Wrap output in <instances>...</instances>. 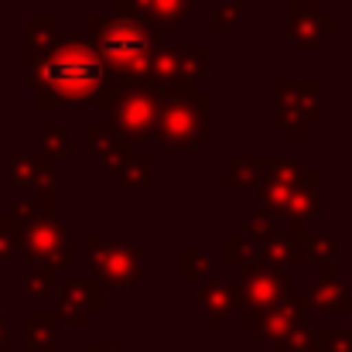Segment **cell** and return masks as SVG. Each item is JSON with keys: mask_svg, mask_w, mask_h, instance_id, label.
Returning a JSON list of instances; mask_svg holds the SVG:
<instances>
[{"mask_svg": "<svg viewBox=\"0 0 352 352\" xmlns=\"http://www.w3.org/2000/svg\"><path fill=\"white\" fill-rule=\"evenodd\" d=\"M24 82L38 96V107L45 113L62 107H93L100 113H110L123 93V82L110 72L100 45L82 34H58L48 52L28 58Z\"/></svg>", "mask_w": 352, "mask_h": 352, "instance_id": "cell-1", "label": "cell"}, {"mask_svg": "<svg viewBox=\"0 0 352 352\" xmlns=\"http://www.w3.org/2000/svg\"><path fill=\"white\" fill-rule=\"evenodd\" d=\"M89 38L100 45L110 72L117 76L123 86H137L151 79V62L157 45V28L144 17H93L89 21Z\"/></svg>", "mask_w": 352, "mask_h": 352, "instance_id": "cell-2", "label": "cell"}, {"mask_svg": "<svg viewBox=\"0 0 352 352\" xmlns=\"http://www.w3.org/2000/svg\"><path fill=\"white\" fill-rule=\"evenodd\" d=\"M209 120H212V100L199 93V86L171 89L164 93V110L154 137L168 151H195L209 133Z\"/></svg>", "mask_w": 352, "mask_h": 352, "instance_id": "cell-3", "label": "cell"}, {"mask_svg": "<svg viewBox=\"0 0 352 352\" xmlns=\"http://www.w3.org/2000/svg\"><path fill=\"white\" fill-rule=\"evenodd\" d=\"M86 267L107 291L130 294L147 274V256L130 239H110L103 233H89L86 236Z\"/></svg>", "mask_w": 352, "mask_h": 352, "instance_id": "cell-4", "label": "cell"}, {"mask_svg": "<svg viewBox=\"0 0 352 352\" xmlns=\"http://www.w3.org/2000/svg\"><path fill=\"white\" fill-rule=\"evenodd\" d=\"M161 110H164V89H157L154 82H137V86H123L120 100L107 113V123L126 133L130 140H147L157 130Z\"/></svg>", "mask_w": 352, "mask_h": 352, "instance_id": "cell-5", "label": "cell"}, {"mask_svg": "<svg viewBox=\"0 0 352 352\" xmlns=\"http://www.w3.org/2000/svg\"><path fill=\"white\" fill-rule=\"evenodd\" d=\"M270 89H274V120L287 130L291 144H301L308 126H315L322 117V107H318L322 82L318 79H308V82L274 79Z\"/></svg>", "mask_w": 352, "mask_h": 352, "instance_id": "cell-6", "label": "cell"}, {"mask_svg": "<svg viewBox=\"0 0 352 352\" xmlns=\"http://www.w3.org/2000/svg\"><path fill=\"white\" fill-rule=\"evenodd\" d=\"M246 270V287H243V298H246V305H243V325L246 329H256V318H260V311L263 308H270V305H277L280 298H287L291 294V277L280 270V263H270V260H253L250 267H243Z\"/></svg>", "mask_w": 352, "mask_h": 352, "instance_id": "cell-7", "label": "cell"}, {"mask_svg": "<svg viewBox=\"0 0 352 352\" xmlns=\"http://www.w3.org/2000/svg\"><path fill=\"white\" fill-rule=\"evenodd\" d=\"M72 223L69 219H45V223H31L21 230V253L31 260H48L55 267H69L76 263V250H72Z\"/></svg>", "mask_w": 352, "mask_h": 352, "instance_id": "cell-8", "label": "cell"}, {"mask_svg": "<svg viewBox=\"0 0 352 352\" xmlns=\"http://www.w3.org/2000/svg\"><path fill=\"white\" fill-rule=\"evenodd\" d=\"M103 284L93 277V280H82V277H69L62 280V291H58V308L55 315L72 325V329H82L89 322V315H100L103 311Z\"/></svg>", "mask_w": 352, "mask_h": 352, "instance_id": "cell-9", "label": "cell"}, {"mask_svg": "<svg viewBox=\"0 0 352 352\" xmlns=\"http://www.w3.org/2000/svg\"><path fill=\"white\" fill-rule=\"evenodd\" d=\"M301 164L298 161H287V157H274V168L267 175V182L260 185V202L270 216H287V202L301 182Z\"/></svg>", "mask_w": 352, "mask_h": 352, "instance_id": "cell-10", "label": "cell"}, {"mask_svg": "<svg viewBox=\"0 0 352 352\" xmlns=\"http://www.w3.org/2000/svg\"><path fill=\"white\" fill-rule=\"evenodd\" d=\"M305 308H308V301L298 298V294L280 298L277 305H270V308L260 311V318H256V336H263L267 342H277V339L291 336L294 329L305 325Z\"/></svg>", "mask_w": 352, "mask_h": 352, "instance_id": "cell-11", "label": "cell"}, {"mask_svg": "<svg viewBox=\"0 0 352 352\" xmlns=\"http://www.w3.org/2000/svg\"><path fill=\"white\" fill-rule=\"evenodd\" d=\"M55 161H58V157H48V154H41V157H14V161L7 164L10 188H28V185H34V188L41 192V199H55V182H58Z\"/></svg>", "mask_w": 352, "mask_h": 352, "instance_id": "cell-12", "label": "cell"}, {"mask_svg": "<svg viewBox=\"0 0 352 352\" xmlns=\"http://www.w3.org/2000/svg\"><path fill=\"white\" fill-rule=\"evenodd\" d=\"M86 144L96 154V161L103 164V171H110V175H117L120 168L133 157V140L126 133L113 130L110 123L107 126H86Z\"/></svg>", "mask_w": 352, "mask_h": 352, "instance_id": "cell-13", "label": "cell"}, {"mask_svg": "<svg viewBox=\"0 0 352 352\" xmlns=\"http://www.w3.org/2000/svg\"><path fill=\"white\" fill-rule=\"evenodd\" d=\"M243 305H246V298H243V287L226 284V280H209V284L199 291V301H195V308H202L216 329H223V325L233 318Z\"/></svg>", "mask_w": 352, "mask_h": 352, "instance_id": "cell-14", "label": "cell"}, {"mask_svg": "<svg viewBox=\"0 0 352 352\" xmlns=\"http://www.w3.org/2000/svg\"><path fill=\"white\" fill-rule=\"evenodd\" d=\"M192 10V0H120V14L144 17L157 31H175L182 28V17Z\"/></svg>", "mask_w": 352, "mask_h": 352, "instance_id": "cell-15", "label": "cell"}, {"mask_svg": "<svg viewBox=\"0 0 352 352\" xmlns=\"http://www.w3.org/2000/svg\"><path fill=\"white\" fill-rule=\"evenodd\" d=\"M301 298L308 301L311 311H342L352 305V294H349V284H342L336 277V263L332 267H322V277L305 284Z\"/></svg>", "mask_w": 352, "mask_h": 352, "instance_id": "cell-16", "label": "cell"}, {"mask_svg": "<svg viewBox=\"0 0 352 352\" xmlns=\"http://www.w3.org/2000/svg\"><path fill=\"white\" fill-rule=\"evenodd\" d=\"M336 21L325 17L318 10V3H305V0H294L291 3V41L298 48H318L322 34L332 31Z\"/></svg>", "mask_w": 352, "mask_h": 352, "instance_id": "cell-17", "label": "cell"}, {"mask_svg": "<svg viewBox=\"0 0 352 352\" xmlns=\"http://www.w3.org/2000/svg\"><path fill=\"white\" fill-rule=\"evenodd\" d=\"M58 315L52 311H28L24 329H28V346L24 352H58Z\"/></svg>", "mask_w": 352, "mask_h": 352, "instance_id": "cell-18", "label": "cell"}, {"mask_svg": "<svg viewBox=\"0 0 352 352\" xmlns=\"http://www.w3.org/2000/svg\"><path fill=\"white\" fill-rule=\"evenodd\" d=\"M182 52L185 48H157L154 62H151V79L147 82H154L164 93L185 89V82H182Z\"/></svg>", "mask_w": 352, "mask_h": 352, "instance_id": "cell-19", "label": "cell"}, {"mask_svg": "<svg viewBox=\"0 0 352 352\" xmlns=\"http://www.w3.org/2000/svg\"><path fill=\"white\" fill-rule=\"evenodd\" d=\"M270 168H274V157H230L226 178H230L233 188H253V185L260 188L267 182Z\"/></svg>", "mask_w": 352, "mask_h": 352, "instance_id": "cell-20", "label": "cell"}, {"mask_svg": "<svg viewBox=\"0 0 352 352\" xmlns=\"http://www.w3.org/2000/svg\"><path fill=\"white\" fill-rule=\"evenodd\" d=\"M318 209H322V199H318V175L308 171V175H301V182H298V188H294V195H291V202H287V219L308 223V219L318 216Z\"/></svg>", "mask_w": 352, "mask_h": 352, "instance_id": "cell-21", "label": "cell"}, {"mask_svg": "<svg viewBox=\"0 0 352 352\" xmlns=\"http://www.w3.org/2000/svg\"><path fill=\"white\" fill-rule=\"evenodd\" d=\"M260 246H263V260H270V263H287V267L308 263V250L298 246L287 233H277L274 230L267 239H260Z\"/></svg>", "mask_w": 352, "mask_h": 352, "instance_id": "cell-22", "label": "cell"}, {"mask_svg": "<svg viewBox=\"0 0 352 352\" xmlns=\"http://www.w3.org/2000/svg\"><path fill=\"white\" fill-rule=\"evenodd\" d=\"M55 38H58V28H55L52 17H28V24H24V62L48 52Z\"/></svg>", "mask_w": 352, "mask_h": 352, "instance_id": "cell-23", "label": "cell"}, {"mask_svg": "<svg viewBox=\"0 0 352 352\" xmlns=\"http://www.w3.org/2000/svg\"><path fill=\"white\" fill-rule=\"evenodd\" d=\"M55 284H58V267L48 260H31V267L24 270V291L31 298H45L55 291Z\"/></svg>", "mask_w": 352, "mask_h": 352, "instance_id": "cell-24", "label": "cell"}, {"mask_svg": "<svg viewBox=\"0 0 352 352\" xmlns=\"http://www.w3.org/2000/svg\"><path fill=\"white\" fill-rule=\"evenodd\" d=\"M209 260H212V250H209V246H202V250L185 246V250L178 253V277H182L185 284H199V280H206V274H209Z\"/></svg>", "mask_w": 352, "mask_h": 352, "instance_id": "cell-25", "label": "cell"}, {"mask_svg": "<svg viewBox=\"0 0 352 352\" xmlns=\"http://www.w3.org/2000/svg\"><path fill=\"white\" fill-rule=\"evenodd\" d=\"M38 144H41V154L65 157V154H72V130L69 126H58V123H41Z\"/></svg>", "mask_w": 352, "mask_h": 352, "instance_id": "cell-26", "label": "cell"}, {"mask_svg": "<svg viewBox=\"0 0 352 352\" xmlns=\"http://www.w3.org/2000/svg\"><path fill=\"white\" fill-rule=\"evenodd\" d=\"M226 256H230V263H233V267L243 270V267H250L253 260H260V256H263V246H260L250 233H243V230H239V233H233L230 239H226Z\"/></svg>", "mask_w": 352, "mask_h": 352, "instance_id": "cell-27", "label": "cell"}, {"mask_svg": "<svg viewBox=\"0 0 352 352\" xmlns=\"http://www.w3.org/2000/svg\"><path fill=\"white\" fill-rule=\"evenodd\" d=\"M209 62H212V52L209 48H185L182 52V82L185 86H199L209 72Z\"/></svg>", "mask_w": 352, "mask_h": 352, "instance_id": "cell-28", "label": "cell"}, {"mask_svg": "<svg viewBox=\"0 0 352 352\" xmlns=\"http://www.w3.org/2000/svg\"><path fill=\"white\" fill-rule=\"evenodd\" d=\"M270 346H274L270 352H322V336L311 332L308 325H301V329H294L291 336H284Z\"/></svg>", "mask_w": 352, "mask_h": 352, "instance_id": "cell-29", "label": "cell"}, {"mask_svg": "<svg viewBox=\"0 0 352 352\" xmlns=\"http://www.w3.org/2000/svg\"><path fill=\"white\" fill-rule=\"evenodd\" d=\"M21 226H31V223H45V219H55V199H38V202H17L14 212H10Z\"/></svg>", "mask_w": 352, "mask_h": 352, "instance_id": "cell-30", "label": "cell"}, {"mask_svg": "<svg viewBox=\"0 0 352 352\" xmlns=\"http://www.w3.org/2000/svg\"><path fill=\"white\" fill-rule=\"evenodd\" d=\"M117 182L126 185V188H147V185H151V161L140 157V154H133L117 171Z\"/></svg>", "mask_w": 352, "mask_h": 352, "instance_id": "cell-31", "label": "cell"}, {"mask_svg": "<svg viewBox=\"0 0 352 352\" xmlns=\"http://www.w3.org/2000/svg\"><path fill=\"white\" fill-rule=\"evenodd\" d=\"M336 256H339V243H336V236L322 233V236H311V239H308V260H311V263H318V267H332Z\"/></svg>", "mask_w": 352, "mask_h": 352, "instance_id": "cell-32", "label": "cell"}, {"mask_svg": "<svg viewBox=\"0 0 352 352\" xmlns=\"http://www.w3.org/2000/svg\"><path fill=\"white\" fill-rule=\"evenodd\" d=\"M21 230H24V226H21L14 216L0 219V267L10 263V256L21 250Z\"/></svg>", "mask_w": 352, "mask_h": 352, "instance_id": "cell-33", "label": "cell"}, {"mask_svg": "<svg viewBox=\"0 0 352 352\" xmlns=\"http://www.w3.org/2000/svg\"><path fill=\"white\" fill-rule=\"evenodd\" d=\"M239 14H243V0L236 3H216L212 7V31L223 34V31H239Z\"/></svg>", "mask_w": 352, "mask_h": 352, "instance_id": "cell-34", "label": "cell"}, {"mask_svg": "<svg viewBox=\"0 0 352 352\" xmlns=\"http://www.w3.org/2000/svg\"><path fill=\"white\" fill-rule=\"evenodd\" d=\"M318 336H322V352H352V329L325 325Z\"/></svg>", "mask_w": 352, "mask_h": 352, "instance_id": "cell-35", "label": "cell"}, {"mask_svg": "<svg viewBox=\"0 0 352 352\" xmlns=\"http://www.w3.org/2000/svg\"><path fill=\"white\" fill-rule=\"evenodd\" d=\"M274 219H277V216H270V212L263 209V212H256L253 219L243 223V233H250L253 239H267V236L274 233Z\"/></svg>", "mask_w": 352, "mask_h": 352, "instance_id": "cell-36", "label": "cell"}, {"mask_svg": "<svg viewBox=\"0 0 352 352\" xmlns=\"http://www.w3.org/2000/svg\"><path fill=\"white\" fill-rule=\"evenodd\" d=\"M0 352H10V325L3 315H0Z\"/></svg>", "mask_w": 352, "mask_h": 352, "instance_id": "cell-37", "label": "cell"}, {"mask_svg": "<svg viewBox=\"0 0 352 352\" xmlns=\"http://www.w3.org/2000/svg\"><path fill=\"white\" fill-rule=\"evenodd\" d=\"M86 352H120L113 342H93V346H86Z\"/></svg>", "mask_w": 352, "mask_h": 352, "instance_id": "cell-38", "label": "cell"}, {"mask_svg": "<svg viewBox=\"0 0 352 352\" xmlns=\"http://www.w3.org/2000/svg\"><path fill=\"white\" fill-rule=\"evenodd\" d=\"M349 311H352V305H349Z\"/></svg>", "mask_w": 352, "mask_h": 352, "instance_id": "cell-39", "label": "cell"}, {"mask_svg": "<svg viewBox=\"0 0 352 352\" xmlns=\"http://www.w3.org/2000/svg\"><path fill=\"white\" fill-rule=\"evenodd\" d=\"M349 223H352V216H349Z\"/></svg>", "mask_w": 352, "mask_h": 352, "instance_id": "cell-40", "label": "cell"}]
</instances>
